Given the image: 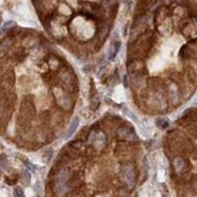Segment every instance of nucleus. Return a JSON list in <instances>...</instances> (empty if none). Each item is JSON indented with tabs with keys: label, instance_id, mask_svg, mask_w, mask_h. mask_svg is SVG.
<instances>
[{
	"label": "nucleus",
	"instance_id": "nucleus-1",
	"mask_svg": "<svg viewBox=\"0 0 197 197\" xmlns=\"http://www.w3.org/2000/svg\"><path fill=\"white\" fill-rule=\"evenodd\" d=\"M55 96H56V99H57V104L62 108L63 110L68 111V110H70L73 108V99L70 98L69 94H67L62 90H58L57 88Z\"/></svg>",
	"mask_w": 197,
	"mask_h": 197
},
{
	"label": "nucleus",
	"instance_id": "nucleus-2",
	"mask_svg": "<svg viewBox=\"0 0 197 197\" xmlns=\"http://www.w3.org/2000/svg\"><path fill=\"white\" fill-rule=\"evenodd\" d=\"M121 179L126 183L128 187H133L134 183H135V171L133 166L131 165H126L122 167L121 169Z\"/></svg>",
	"mask_w": 197,
	"mask_h": 197
},
{
	"label": "nucleus",
	"instance_id": "nucleus-3",
	"mask_svg": "<svg viewBox=\"0 0 197 197\" xmlns=\"http://www.w3.org/2000/svg\"><path fill=\"white\" fill-rule=\"evenodd\" d=\"M168 93H169V99L173 104H178V102L180 99V93H179V88L174 82H169L168 84Z\"/></svg>",
	"mask_w": 197,
	"mask_h": 197
},
{
	"label": "nucleus",
	"instance_id": "nucleus-4",
	"mask_svg": "<svg viewBox=\"0 0 197 197\" xmlns=\"http://www.w3.org/2000/svg\"><path fill=\"white\" fill-rule=\"evenodd\" d=\"M144 68H145V64L141 59H133L128 64V71L132 74H140L141 70H144Z\"/></svg>",
	"mask_w": 197,
	"mask_h": 197
},
{
	"label": "nucleus",
	"instance_id": "nucleus-5",
	"mask_svg": "<svg viewBox=\"0 0 197 197\" xmlns=\"http://www.w3.org/2000/svg\"><path fill=\"white\" fill-rule=\"evenodd\" d=\"M117 135H119V138L127 139V140H132L133 138H135L133 132L128 127H121V128H119V130H117Z\"/></svg>",
	"mask_w": 197,
	"mask_h": 197
},
{
	"label": "nucleus",
	"instance_id": "nucleus-6",
	"mask_svg": "<svg viewBox=\"0 0 197 197\" xmlns=\"http://www.w3.org/2000/svg\"><path fill=\"white\" fill-rule=\"evenodd\" d=\"M186 165H187L186 161L183 159V157H175V159L173 160V167H174V169H175V172H178V173L184 172Z\"/></svg>",
	"mask_w": 197,
	"mask_h": 197
},
{
	"label": "nucleus",
	"instance_id": "nucleus-7",
	"mask_svg": "<svg viewBox=\"0 0 197 197\" xmlns=\"http://www.w3.org/2000/svg\"><path fill=\"white\" fill-rule=\"evenodd\" d=\"M94 146H96L97 149H102L104 145H105V135L104 133H98L97 137L94 138V141H93Z\"/></svg>",
	"mask_w": 197,
	"mask_h": 197
},
{
	"label": "nucleus",
	"instance_id": "nucleus-8",
	"mask_svg": "<svg viewBox=\"0 0 197 197\" xmlns=\"http://www.w3.org/2000/svg\"><path fill=\"white\" fill-rule=\"evenodd\" d=\"M79 124H80V119L76 116V117H74V120L71 121V124H70V126H69V128H68V132H67V135L65 137L67 138H69L70 135L76 131V128H78V126H79Z\"/></svg>",
	"mask_w": 197,
	"mask_h": 197
},
{
	"label": "nucleus",
	"instance_id": "nucleus-9",
	"mask_svg": "<svg viewBox=\"0 0 197 197\" xmlns=\"http://www.w3.org/2000/svg\"><path fill=\"white\" fill-rule=\"evenodd\" d=\"M119 49H120V43H119V41L114 43V44L111 45L110 52H109V58H110V59H114L115 57H116V53L119 52Z\"/></svg>",
	"mask_w": 197,
	"mask_h": 197
},
{
	"label": "nucleus",
	"instance_id": "nucleus-10",
	"mask_svg": "<svg viewBox=\"0 0 197 197\" xmlns=\"http://www.w3.org/2000/svg\"><path fill=\"white\" fill-rule=\"evenodd\" d=\"M156 126L159 128H161V130H166V128L169 126V122L165 117H160V119L156 120Z\"/></svg>",
	"mask_w": 197,
	"mask_h": 197
},
{
	"label": "nucleus",
	"instance_id": "nucleus-11",
	"mask_svg": "<svg viewBox=\"0 0 197 197\" xmlns=\"http://www.w3.org/2000/svg\"><path fill=\"white\" fill-rule=\"evenodd\" d=\"M98 106H99V99L97 98V96H94L93 99H92V103H91V109L96 110Z\"/></svg>",
	"mask_w": 197,
	"mask_h": 197
},
{
	"label": "nucleus",
	"instance_id": "nucleus-12",
	"mask_svg": "<svg viewBox=\"0 0 197 197\" xmlns=\"http://www.w3.org/2000/svg\"><path fill=\"white\" fill-rule=\"evenodd\" d=\"M13 195H15V197H23V190L21 187H16L15 191H13Z\"/></svg>",
	"mask_w": 197,
	"mask_h": 197
},
{
	"label": "nucleus",
	"instance_id": "nucleus-13",
	"mask_svg": "<svg viewBox=\"0 0 197 197\" xmlns=\"http://www.w3.org/2000/svg\"><path fill=\"white\" fill-rule=\"evenodd\" d=\"M23 179H24V183H25V184H29L30 175H29V173H28V172H24V174H23Z\"/></svg>",
	"mask_w": 197,
	"mask_h": 197
},
{
	"label": "nucleus",
	"instance_id": "nucleus-14",
	"mask_svg": "<svg viewBox=\"0 0 197 197\" xmlns=\"http://www.w3.org/2000/svg\"><path fill=\"white\" fill-rule=\"evenodd\" d=\"M13 25H15V23H13L12 21H10V22H8V23H5L4 28H5V29H8V28H10V27H13Z\"/></svg>",
	"mask_w": 197,
	"mask_h": 197
},
{
	"label": "nucleus",
	"instance_id": "nucleus-15",
	"mask_svg": "<svg viewBox=\"0 0 197 197\" xmlns=\"http://www.w3.org/2000/svg\"><path fill=\"white\" fill-rule=\"evenodd\" d=\"M195 70H196V73H197V64L195 65Z\"/></svg>",
	"mask_w": 197,
	"mask_h": 197
}]
</instances>
